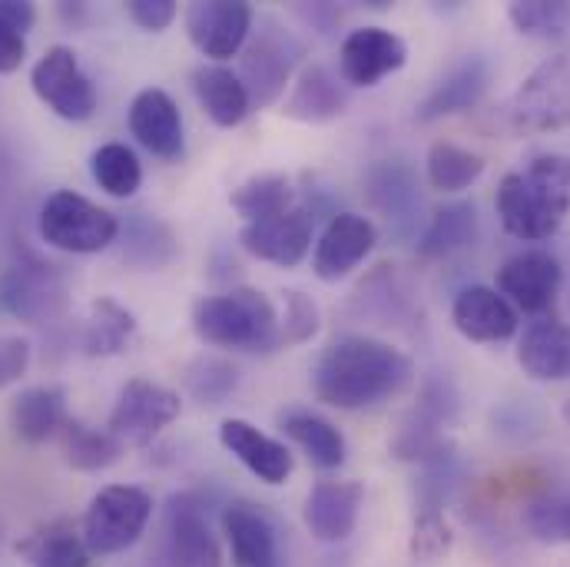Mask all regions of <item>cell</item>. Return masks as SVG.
I'll use <instances>...</instances> for the list:
<instances>
[{
  "label": "cell",
  "mask_w": 570,
  "mask_h": 567,
  "mask_svg": "<svg viewBox=\"0 0 570 567\" xmlns=\"http://www.w3.org/2000/svg\"><path fill=\"white\" fill-rule=\"evenodd\" d=\"M412 359L372 335L335 339L312 369L315 399L342 412H362L395 399L412 385Z\"/></svg>",
  "instance_id": "1"
},
{
  "label": "cell",
  "mask_w": 570,
  "mask_h": 567,
  "mask_svg": "<svg viewBox=\"0 0 570 567\" xmlns=\"http://www.w3.org/2000/svg\"><path fill=\"white\" fill-rule=\"evenodd\" d=\"M504 233L521 243L551 239L570 213V156L541 153L501 179L494 196Z\"/></svg>",
  "instance_id": "2"
},
{
  "label": "cell",
  "mask_w": 570,
  "mask_h": 567,
  "mask_svg": "<svg viewBox=\"0 0 570 567\" xmlns=\"http://www.w3.org/2000/svg\"><path fill=\"white\" fill-rule=\"evenodd\" d=\"M193 329L213 349L276 352L283 349V319L266 292L239 285L206 295L193 305Z\"/></svg>",
  "instance_id": "3"
},
{
  "label": "cell",
  "mask_w": 570,
  "mask_h": 567,
  "mask_svg": "<svg viewBox=\"0 0 570 567\" xmlns=\"http://www.w3.org/2000/svg\"><path fill=\"white\" fill-rule=\"evenodd\" d=\"M504 120L518 137L558 134L570 127V50L541 60L504 107Z\"/></svg>",
  "instance_id": "4"
},
{
  "label": "cell",
  "mask_w": 570,
  "mask_h": 567,
  "mask_svg": "<svg viewBox=\"0 0 570 567\" xmlns=\"http://www.w3.org/2000/svg\"><path fill=\"white\" fill-rule=\"evenodd\" d=\"M120 219L73 189H57L40 209V239L60 253L94 256L117 243Z\"/></svg>",
  "instance_id": "5"
},
{
  "label": "cell",
  "mask_w": 570,
  "mask_h": 567,
  "mask_svg": "<svg viewBox=\"0 0 570 567\" xmlns=\"http://www.w3.org/2000/svg\"><path fill=\"white\" fill-rule=\"evenodd\" d=\"M153 518V498L137 485H107L90 498L83 515V541L94 558L120 555L142 538Z\"/></svg>",
  "instance_id": "6"
},
{
  "label": "cell",
  "mask_w": 570,
  "mask_h": 567,
  "mask_svg": "<svg viewBox=\"0 0 570 567\" xmlns=\"http://www.w3.org/2000/svg\"><path fill=\"white\" fill-rule=\"evenodd\" d=\"M33 94L70 124H83L97 114V87L83 74L77 53L70 47H50L30 70Z\"/></svg>",
  "instance_id": "7"
},
{
  "label": "cell",
  "mask_w": 570,
  "mask_h": 567,
  "mask_svg": "<svg viewBox=\"0 0 570 567\" xmlns=\"http://www.w3.org/2000/svg\"><path fill=\"white\" fill-rule=\"evenodd\" d=\"M63 309H67V283L57 273V266L17 263L0 273V312L3 315L27 322V325H40V322L63 315Z\"/></svg>",
  "instance_id": "8"
},
{
  "label": "cell",
  "mask_w": 570,
  "mask_h": 567,
  "mask_svg": "<svg viewBox=\"0 0 570 567\" xmlns=\"http://www.w3.org/2000/svg\"><path fill=\"white\" fill-rule=\"evenodd\" d=\"M179 412H183V402L173 389L156 385L149 379H130L117 395L107 428L124 444H149L163 428H169L179 419Z\"/></svg>",
  "instance_id": "9"
},
{
  "label": "cell",
  "mask_w": 570,
  "mask_h": 567,
  "mask_svg": "<svg viewBox=\"0 0 570 567\" xmlns=\"http://www.w3.org/2000/svg\"><path fill=\"white\" fill-rule=\"evenodd\" d=\"M253 7L246 0H196L186 10V33L206 60H229L253 33Z\"/></svg>",
  "instance_id": "10"
},
{
  "label": "cell",
  "mask_w": 570,
  "mask_h": 567,
  "mask_svg": "<svg viewBox=\"0 0 570 567\" xmlns=\"http://www.w3.org/2000/svg\"><path fill=\"white\" fill-rule=\"evenodd\" d=\"M298 53H302L298 40L288 30H283L276 20H266V30H259L256 40L246 47L243 74H239V80L246 84L253 104L269 107V104L279 100Z\"/></svg>",
  "instance_id": "11"
},
{
  "label": "cell",
  "mask_w": 570,
  "mask_h": 567,
  "mask_svg": "<svg viewBox=\"0 0 570 567\" xmlns=\"http://www.w3.org/2000/svg\"><path fill=\"white\" fill-rule=\"evenodd\" d=\"M409 60V43L385 27H358L342 40L338 77L345 87H379Z\"/></svg>",
  "instance_id": "12"
},
{
  "label": "cell",
  "mask_w": 570,
  "mask_h": 567,
  "mask_svg": "<svg viewBox=\"0 0 570 567\" xmlns=\"http://www.w3.org/2000/svg\"><path fill=\"white\" fill-rule=\"evenodd\" d=\"M169 567H223V548L203 501L189 491L173 495L166 508Z\"/></svg>",
  "instance_id": "13"
},
{
  "label": "cell",
  "mask_w": 570,
  "mask_h": 567,
  "mask_svg": "<svg viewBox=\"0 0 570 567\" xmlns=\"http://www.w3.org/2000/svg\"><path fill=\"white\" fill-rule=\"evenodd\" d=\"M561 263L548 250H524L498 270V292L528 315H544L561 292Z\"/></svg>",
  "instance_id": "14"
},
{
  "label": "cell",
  "mask_w": 570,
  "mask_h": 567,
  "mask_svg": "<svg viewBox=\"0 0 570 567\" xmlns=\"http://www.w3.org/2000/svg\"><path fill=\"white\" fill-rule=\"evenodd\" d=\"M312 233H315V219L308 209L292 206L273 219H259V223H246L239 233V243L249 256L292 270L305 260V253L312 250Z\"/></svg>",
  "instance_id": "15"
},
{
  "label": "cell",
  "mask_w": 570,
  "mask_h": 567,
  "mask_svg": "<svg viewBox=\"0 0 570 567\" xmlns=\"http://www.w3.org/2000/svg\"><path fill=\"white\" fill-rule=\"evenodd\" d=\"M375 239H379V233H375V226L365 216H358V213H338V216H332L328 226L322 229L318 243H315L312 273L322 283L345 280L375 250Z\"/></svg>",
  "instance_id": "16"
},
{
  "label": "cell",
  "mask_w": 570,
  "mask_h": 567,
  "mask_svg": "<svg viewBox=\"0 0 570 567\" xmlns=\"http://www.w3.org/2000/svg\"><path fill=\"white\" fill-rule=\"evenodd\" d=\"M362 505H365V488L358 481H318L305 498L302 521L315 541L338 545L355 531Z\"/></svg>",
  "instance_id": "17"
},
{
  "label": "cell",
  "mask_w": 570,
  "mask_h": 567,
  "mask_svg": "<svg viewBox=\"0 0 570 567\" xmlns=\"http://www.w3.org/2000/svg\"><path fill=\"white\" fill-rule=\"evenodd\" d=\"M454 329L471 342H508L518 332V309L491 285H468L451 302Z\"/></svg>",
  "instance_id": "18"
},
{
  "label": "cell",
  "mask_w": 570,
  "mask_h": 567,
  "mask_svg": "<svg viewBox=\"0 0 570 567\" xmlns=\"http://www.w3.org/2000/svg\"><path fill=\"white\" fill-rule=\"evenodd\" d=\"M219 441L223 448L246 468L253 471L263 485H285L295 461H292V451L285 448L279 438L259 431L253 422L246 419H226L219 426Z\"/></svg>",
  "instance_id": "19"
},
{
  "label": "cell",
  "mask_w": 570,
  "mask_h": 567,
  "mask_svg": "<svg viewBox=\"0 0 570 567\" xmlns=\"http://www.w3.org/2000/svg\"><path fill=\"white\" fill-rule=\"evenodd\" d=\"M488 84H491V63L478 53H468L458 63H451V70L431 87V94L419 104L415 117L422 124H434V120L464 114L481 104V97L488 94Z\"/></svg>",
  "instance_id": "20"
},
{
  "label": "cell",
  "mask_w": 570,
  "mask_h": 567,
  "mask_svg": "<svg viewBox=\"0 0 570 567\" xmlns=\"http://www.w3.org/2000/svg\"><path fill=\"white\" fill-rule=\"evenodd\" d=\"M130 134L142 149H149L159 159H179L186 149L183 137V117L173 97L159 87H146L130 104Z\"/></svg>",
  "instance_id": "21"
},
{
  "label": "cell",
  "mask_w": 570,
  "mask_h": 567,
  "mask_svg": "<svg viewBox=\"0 0 570 567\" xmlns=\"http://www.w3.org/2000/svg\"><path fill=\"white\" fill-rule=\"evenodd\" d=\"M223 535L236 567H279V538L266 511L249 501H236L223 511Z\"/></svg>",
  "instance_id": "22"
},
{
  "label": "cell",
  "mask_w": 570,
  "mask_h": 567,
  "mask_svg": "<svg viewBox=\"0 0 570 567\" xmlns=\"http://www.w3.org/2000/svg\"><path fill=\"white\" fill-rule=\"evenodd\" d=\"M365 196L375 213H382L395 226H412L422 206L419 176L402 159H379L365 169Z\"/></svg>",
  "instance_id": "23"
},
{
  "label": "cell",
  "mask_w": 570,
  "mask_h": 567,
  "mask_svg": "<svg viewBox=\"0 0 570 567\" xmlns=\"http://www.w3.org/2000/svg\"><path fill=\"white\" fill-rule=\"evenodd\" d=\"M518 365L534 382H568L570 379V325L558 319H538L524 329L518 342Z\"/></svg>",
  "instance_id": "24"
},
{
  "label": "cell",
  "mask_w": 570,
  "mask_h": 567,
  "mask_svg": "<svg viewBox=\"0 0 570 567\" xmlns=\"http://www.w3.org/2000/svg\"><path fill=\"white\" fill-rule=\"evenodd\" d=\"M348 107V87L338 74L328 67H308L302 70L298 84L292 87L285 100V117L302 120V124H328L342 117Z\"/></svg>",
  "instance_id": "25"
},
{
  "label": "cell",
  "mask_w": 570,
  "mask_h": 567,
  "mask_svg": "<svg viewBox=\"0 0 570 567\" xmlns=\"http://www.w3.org/2000/svg\"><path fill=\"white\" fill-rule=\"evenodd\" d=\"M193 90L206 110V117L216 124V127H239L249 110H253V100H249V90L246 84L239 80V74H233L229 67L223 63H203L193 70Z\"/></svg>",
  "instance_id": "26"
},
{
  "label": "cell",
  "mask_w": 570,
  "mask_h": 567,
  "mask_svg": "<svg viewBox=\"0 0 570 567\" xmlns=\"http://www.w3.org/2000/svg\"><path fill=\"white\" fill-rule=\"evenodd\" d=\"M67 419H70L67 416V399H63V392L57 385L23 389L10 402V428L27 444H40V441L60 434Z\"/></svg>",
  "instance_id": "27"
},
{
  "label": "cell",
  "mask_w": 570,
  "mask_h": 567,
  "mask_svg": "<svg viewBox=\"0 0 570 567\" xmlns=\"http://www.w3.org/2000/svg\"><path fill=\"white\" fill-rule=\"evenodd\" d=\"M279 428L305 451V458L315 468L332 471V468L345 465V454H348L345 434L328 419H322L318 412H312V409H285L279 416Z\"/></svg>",
  "instance_id": "28"
},
{
  "label": "cell",
  "mask_w": 570,
  "mask_h": 567,
  "mask_svg": "<svg viewBox=\"0 0 570 567\" xmlns=\"http://www.w3.org/2000/svg\"><path fill=\"white\" fill-rule=\"evenodd\" d=\"M17 551L27 558L30 567H90L94 561V555L87 551L83 531L67 518L47 521L27 541H20Z\"/></svg>",
  "instance_id": "29"
},
{
  "label": "cell",
  "mask_w": 570,
  "mask_h": 567,
  "mask_svg": "<svg viewBox=\"0 0 570 567\" xmlns=\"http://www.w3.org/2000/svg\"><path fill=\"white\" fill-rule=\"evenodd\" d=\"M134 335H137V315L117 299L100 295L90 305V319L83 325L80 345L90 359H110V355H120Z\"/></svg>",
  "instance_id": "30"
},
{
  "label": "cell",
  "mask_w": 570,
  "mask_h": 567,
  "mask_svg": "<svg viewBox=\"0 0 570 567\" xmlns=\"http://www.w3.org/2000/svg\"><path fill=\"white\" fill-rule=\"evenodd\" d=\"M474 239H478V209H474V203H464V199L448 203L431 216L428 229L419 239V256L422 260H448V256L474 246Z\"/></svg>",
  "instance_id": "31"
},
{
  "label": "cell",
  "mask_w": 570,
  "mask_h": 567,
  "mask_svg": "<svg viewBox=\"0 0 570 567\" xmlns=\"http://www.w3.org/2000/svg\"><path fill=\"white\" fill-rule=\"evenodd\" d=\"M124 448L110 428H94L80 419H67L60 428V451L73 471H104L120 461Z\"/></svg>",
  "instance_id": "32"
},
{
  "label": "cell",
  "mask_w": 570,
  "mask_h": 567,
  "mask_svg": "<svg viewBox=\"0 0 570 567\" xmlns=\"http://www.w3.org/2000/svg\"><path fill=\"white\" fill-rule=\"evenodd\" d=\"M229 203L246 223H259V219H273L285 209H292L295 189L283 173H259V176H249L246 183H239L233 189Z\"/></svg>",
  "instance_id": "33"
},
{
  "label": "cell",
  "mask_w": 570,
  "mask_h": 567,
  "mask_svg": "<svg viewBox=\"0 0 570 567\" xmlns=\"http://www.w3.org/2000/svg\"><path fill=\"white\" fill-rule=\"evenodd\" d=\"M425 173L431 189L438 193H461L468 186H474L484 173V156L471 153L464 146H454L448 140L431 143L425 159Z\"/></svg>",
  "instance_id": "34"
},
{
  "label": "cell",
  "mask_w": 570,
  "mask_h": 567,
  "mask_svg": "<svg viewBox=\"0 0 570 567\" xmlns=\"http://www.w3.org/2000/svg\"><path fill=\"white\" fill-rule=\"evenodd\" d=\"M124 260L140 266V270H163L166 263L176 260V236L166 223L134 213L127 223V243H124Z\"/></svg>",
  "instance_id": "35"
},
{
  "label": "cell",
  "mask_w": 570,
  "mask_h": 567,
  "mask_svg": "<svg viewBox=\"0 0 570 567\" xmlns=\"http://www.w3.org/2000/svg\"><path fill=\"white\" fill-rule=\"evenodd\" d=\"M90 173H94V183L114 199H130L142 183L140 159L124 143H104L100 149H94Z\"/></svg>",
  "instance_id": "36"
},
{
  "label": "cell",
  "mask_w": 570,
  "mask_h": 567,
  "mask_svg": "<svg viewBox=\"0 0 570 567\" xmlns=\"http://www.w3.org/2000/svg\"><path fill=\"white\" fill-rule=\"evenodd\" d=\"M186 392L199 402V405H223L236 395L239 389V369L226 359L216 355H203L196 362H189L186 369Z\"/></svg>",
  "instance_id": "37"
},
{
  "label": "cell",
  "mask_w": 570,
  "mask_h": 567,
  "mask_svg": "<svg viewBox=\"0 0 570 567\" xmlns=\"http://www.w3.org/2000/svg\"><path fill=\"white\" fill-rule=\"evenodd\" d=\"M454 545V531L441 511V505H422L415 511V521H412V538H409V555L415 565H434L441 558H448Z\"/></svg>",
  "instance_id": "38"
},
{
  "label": "cell",
  "mask_w": 570,
  "mask_h": 567,
  "mask_svg": "<svg viewBox=\"0 0 570 567\" xmlns=\"http://www.w3.org/2000/svg\"><path fill=\"white\" fill-rule=\"evenodd\" d=\"M508 17L528 37L558 40L570 33V0H518L508 7Z\"/></svg>",
  "instance_id": "39"
},
{
  "label": "cell",
  "mask_w": 570,
  "mask_h": 567,
  "mask_svg": "<svg viewBox=\"0 0 570 567\" xmlns=\"http://www.w3.org/2000/svg\"><path fill=\"white\" fill-rule=\"evenodd\" d=\"M524 528L544 545H570V491H554L524 508Z\"/></svg>",
  "instance_id": "40"
},
{
  "label": "cell",
  "mask_w": 570,
  "mask_h": 567,
  "mask_svg": "<svg viewBox=\"0 0 570 567\" xmlns=\"http://www.w3.org/2000/svg\"><path fill=\"white\" fill-rule=\"evenodd\" d=\"M322 312L312 295L292 289L285 292V319H283V345H305L318 335Z\"/></svg>",
  "instance_id": "41"
},
{
  "label": "cell",
  "mask_w": 570,
  "mask_h": 567,
  "mask_svg": "<svg viewBox=\"0 0 570 567\" xmlns=\"http://www.w3.org/2000/svg\"><path fill=\"white\" fill-rule=\"evenodd\" d=\"M30 369V342L20 335H0V389L20 382Z\"/></svg>",
  "instance_id": "42"
},
{
  "label": "cell",
  "mask_w": 570,
  "mask_h": 567,
  "mask_svg": "<svg viewBox=\"0 0 570 567\" xmlns=\"http://www.w3.org/2000/svg\"><path fill=\"white\" fill-rule=\"evenodd\" d=\"M127 10H130V17H134L137 27L153 30V33L166 30L176 20V3L173 0H130Z\"/></svg>",
  "instance_id": "43"
},
{
  "label": "cell",
  "mask_w": 570,
  "mask_h": 567,
  "mask_svg": "<svg viewBox=\"0 0 570 567\" xmlns=\"http://www.w3.org/2000/svg\"><path fill=\"white\" fill-rule=\"evenodd\" d=\"M27 57V40L10 23L0 20V74H13Z\"/></svg>",
  "instance_id": "44"
},
{
  "label": "cell",
  "mask_w": 570,
  "mask_h": 567,
  "mask_svg": "<svg viewBox=\"0 0 570 567\" xmlns=\"http://www.w3.org/2000/svg\"><path fill=\"white\" fill-rule=\"evenodd\" d=\"M0 20L27 37V30L37 20V10H33V3H23V0H0Z\"/></svg>",
  "instance_id": "45"
},
{
  "label": "cell",
  "mask_w": 570,
  "mask_h": 567,
  "mask_svg": "<svg viewBox=\"0 0 570 567\" xmlns=\"http://www.w3.org/2000/svg\"><path fill=\"white\" fill-rule=\"evenodd\" d=\"M564 422H568V426H570V399H568V402H564Z\"/></svg>",
  "instance_id": "46"
}]
</instances>
